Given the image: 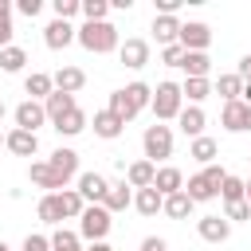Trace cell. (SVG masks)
Segmentation results:
<instances>
[{"instance_id": "cell-6", "label": "cell", "mask_w": 251, "mask_h": 251, "mask_svg": "<svg viewBox=\"0 0 251 251\" xmlns=\"http://www.w3.org/2000/svg\"><path fill=\"white\" fill-rule=\"evenodd\" d=\"M153 114H157V122H169V118H176L180 110H184V98H180V86L176 82H157V90H153Z\"/></svg>"}, {"instance_id": "cell-32", "label": "cell", "mask_w": 251, "mask_h": 251, "mask_svg": "<svg viewBox=\"0 0 251 251\" xmlns=\"http://www.w3.org/2000/svg\"><path fill=\"white\" fill-rule=\"evenodd\" d=\"M216 153H220V145H216L212 137H192V145H188V157L200 161V165H212Z\"/></svg>"}, {"instance_id": "cell-17", "label": "cell", "mask_w": 251, "mask_h": 251, "mask_svg": "<svg viewBox=\"0 0 251 251\" xmlns=\"http://www.w3.org/2000/svg\"><path fill=\"white\" fill-rule=\"evenodd\" d=\"M4 149H12L16 157H35L39 137H35V133H27V129H12V133H4Z\"/></svg>"}, {"instance_id": "cell-26", "label": "cell", "mask_w": 251, "mask_h": 251, "mask_svg": "<svg viewBox=\"0 0 251 251\" xmlns=\"http://www.w3.org/2000/svg\"><path fill=\"white\" fill-rule=\"evenodd\" d=\"M161 204H165V196H161V192H157L153 184H149V188H137V192H133V208H137L141 216H157V212H161Z\"/></svg>"}, {"instance_id": "cell-44", "label": "cell", "mask_w": 251, "mask_h": 251, "mask_svg": "<svg viewBox=\"0 0 251 251\" xmlns=\"http://www.w3.org/2000/svg\"><path fill=\"white\" fill-rule=\"evenodd\" d=\"M16 8L31 20V16H39V12H43V0H16Z\"/></svg>"}, {"instance_id": "cell-28", "label": "cell", "mask_w": 251, "mask_h": 251, "mask_svg": "<svg viewBox=\"0 0 251 251\" xmlns=\"http://www.w3.org/2000/svg\"><path fill=\"white\" fill-rule=\"evenodd\" d=\"M24 90L31 94V102H43V98L55 90V82H51V75H43V71H31V75L24 78Z\"/></svg>"}, {"instance_id": "cell-16", "label": "cell", "mask_w": 251, "mask_h": 251, "mask_svg": "<svg viewBox=\"0 0 251 251\" xmlns=\"http://www.w3.org/2000/svg\"><path fill=\"white\" fill-rule=\"evenodd\" d=\"M196 231H200V239H208V243H224V239L231 235V224H227L224 216H200V220H196Z\"/></svg>"}, {"instance_id": "cell-45", "label": "cell", "mask_w": 251, "mask_h": 251, "mask_svg": "<svg viewBox=\"0 0 251 251\" xmlns=\"http://www.w3.org/2000/svg\"><path fill=\"white\" fill-rule=\"evenodd\" d=\"M184 0H157V16H176Z\"/></svg>"}, {"instance_id": "cell-1", "label": "cell", "mask_w": 251, "mask_h": 251, "mask_svg": "<svg viewBox=\"0 0 251 251\" xmlns=\"http://www.w3.org/2000/svg\"><path fill=\"white\" fill-rule=\"evenodd\" d=\"M149 102H153V86H149V82H129V86H122V90L110 94V106H106V110L118 114L122 122H133Z\"/></svg>"}, {"instance_id": "cell-33", "label": "cell", "mask_w": 251, "mask_h": 251, "mask_svg": "<svg viewBox=\"0 0 251 251\" xmlns=\"http://www.w3.org/2000/svg\"><path fill=\"white\" fill-rule=\"evenodd\" d=\"M212 90H216L224 102H235V98L243 94V78H239V75H220V82H216Z\"/></svg>"}, {"instance_id": "cell-3", "label": "cell", "mask_w": 251, "mask_h": 251, "mask_svg": "<svg viewBox=\"0 0 251 251\" xmlns=\"http://www.w3.org/2000/svg\"><path fill=\"white\" fill-rule=\"evenodd\" d=\"M75 39H78L86 51L106 55V51L118 47V27H114L110 20H102V24H82V27H75Z\"/></svg>"}, {"instance_id": "cell-22", "label": "cell", "mask_w": 251, "mask_h": 251, "mask_svg": "<svg viewBox=\"0 0 251 251\" xmlns=\"http://www.w3.org/2000/svg\"><path fill=\"white\" fill-rule=\"evenodd\" d=\"M153 176H157V165H153V161H133V165L126 169V184H129V188H149Z\"/></svg>"}, {"instance_id": "cell-43", "label": "cell", "mask_w": 251, "mask_h": 251, "mask_svg": "<svg viewBox=\"0 0 251 251\" xmlns=\"http://www.w3.org/2000/svg\"><path fill=\"white\" fill-rule=\"evenodd\" d=\"M20 251H51V239L35 231V235H27V239H24V247H20Z\"/></svg>"}, {"instance_id": "cell-48", "label": "cell", "mask_w": 251, "mask_h": 251, "mask_svg": "<svg viewBox=\"0 0 251 251\" xmlns=\"http://www.w3.org/2000/svg\"><path fill=\"white\" fill-rule=\"evenodd\" d=\"M239 102H243V106H251V82H243V94H239Z\"/></svg>"}, {"instance_id": "cell-55", "label": "cell", "mask_w": 251, "mask_h": 251, "mask_svg": "<svg viewBox=\"0 0 251 251\" xmlns=\"http://www.w3.org/2000/svg\"><path fill=\"white\" fill-rule=\"evenodd\" d=\"M247 161H251V157H247Z\"/></svg>"}, {"instance_id": "cell-30", "label": "cell", "mask_w": 251, "mask_h": 251, "mask_svg": "<svg viewBox=\"0 0 251 251\" xmlns=\"http://www.w3.org/2000/svg\"><path fill=\"white\" fill-rule=\"evenodd\" d=\"M161 212H165L169 220H188V216H192V200H188L184 192H173V196H165Z\"/></svg>"}, {"instance_id": "cell-25", "label": "cell", "mask_w": 251, "mask_h": 251, "mask_svg": "<svg viewBox=\"0 0 251 251\" xmlns=\"http://www.w3.org/2000/svg\"><path fill=\"white\" fill-rule=\"evenodd\" d=\"M122 129H126V122H122L118 114H110V110H98V114H94V133H98V137L114 141Z\"/></svg>"}, {"instance_id": "cell-47", "label": "cell", "mask_w": 251, "mask_h": 251, "mask_svg": "<svg viewBox=\"0 0 251 251\" xmlns=\"http://www.w3.org/2000/svg\"><path fill=\"white\" fill-rule=\"evenodd\" d=\"M235 75H239L243 82H251V55H243V59H239V71H235Z\"/></svg>"}, {"instance_id": "cell-20", "label": "cell", "mask_w": 251, "mask_h": 251, "mask_svg": "<svg viewBox=\"0 0 251 251\" xmlns=\"http://www.w3.org/2000/svg\"><path fill=\"white\" fill-rule=\"evenodd\" d=\"M180 71H184L188 78H208V75H212V59H208V51H184Z\"/></svg>"}, {"instance_id": "cell-24", "label": "cell", "mask_w": 251, "mask_h": 251, "mask_svg": "<svg viewBox=\"0 0 251 251\" xmlns=\"http://www.w3.org/2000/svg\"><path fill=\"white\" fill-rule=\"evenodd\" d=\"M176 122H180V129H184L188 137H204V122H208V118H204L200 106H184V110L176 114Z\"/></svg>"}, {"instance_id": "cell-14", "label": "cell", "mask_w": 251, "mask_h": 251, "mask_svg": "<svg viewBox=\"0 0 251 251\" xmlns=\"http://www.w3.org/2000/svg\"><path fill=\"white\" fill-rule=\"evenodd\" d=\"M47 165L63 176V184H71V180L78 176V153H75V149H55V153L47 157Z\"/></svg>"}, {"instance_id": "cell-4", "label": "cell", "mask_w": 251, "mask_h": 251, "mask_svg": "<svg viewBox=\"0 0 251 251\" xmlns=\"http://www.w3.org/2000/svg\"><path fill=\"white\" fill-rule=\"evenodd\" d=\"M110 227H114V220H110V212H106L102 204H86V208H82V216H78V235H82L86 243H106Z\"/></svg>"}, {"instance_id": "cell-50", "label": "cell", "mask_w": 251, "mask_h": 251, "mask_svg": "<svg viewBox=\"0 0 251 251\" xmlns=\"http://www.w3.org/2000/svg\"><path fill=\"white\" fill-rule=\"evenodd\" d=\"M86 251H114V247H110V243H90Z\"/></svg>"}, {"instance_id": "cell-53", "label": "cell", "mask_w": 251, "mask_h": 251, "mask_svg": "<svg viewBox=\"0 0 251 251\" xmlns=\"http://www.w3.org/2000/svg\"><path fill=\"white\" fill-rule=\"evenodd\" d=\"M0 149H4V133H0Z\"/></svg>"}, {"instance_id": "cell-39", "label": "cell", "mask_w": 251, "mask_h": 251, "mask_svg": "<svg viewBox=\"0 0 251 251\" xmlns=\"http://www.w3.org/2000/svg\"><path fill=\"white\" fill-rule=\"evenodd\" d=\"M220 196H224V204H235V200H243V180L239 176H224V184H220Z\"/></svg>"}, {"instance_id": "cell-27", "label": "cell", "mask_w": 251, "mask_h": 251, "mask_svg": "<svg viewBox=\"0 0 251 251\" xmlns=\"http://www.w3.org/2000/svg\"><path fill=\"white\" fill-rule=\"evenodd\" d=\"M35 212H39V220H43V224H63V220H67V216H63V200H59V192L39 196Z\"/></svg>"}, {"instance_id": "cell-23", "label": "cell", "mask_w": 251, "mask_h": 251, "mask_svg": "<svg viewBox=\"0 0 251 251\" xmlns=\"http://www.w3.org/2000/svg\"><path fill=\"white\" fill-rule=\"evenodd\" d=\"M153 35H157L161 47L176 43V35H180V20H176V16H153Z\"/></svg>"}, {"instance_id": "cell-19", "label": "cell", "mask_w": 251, "mask_h": 251, "mask_svg": "<svg viewBox=\"0 0 251 251\" xmlns=\"http://www.w3.org/2000/svg\"><path fill=\"white\" fill-rule=\"evenodd\" d=\"M129 204H133V192H129V184H126V180H114V184L106 188V200H102V208L114 216V212H126Z\"/></svg>"}, {"instance_id": "cell-54", "label": "cell", "mask_w": 251, "mask_h": 251, "mask_svg": "<svg viewBox=\"0 0 251 251\" xmlns=\"http://www.w3.org/2000/svg\"><path fill=\"white\" fill-rule=\"evenodd\" d=\"M0 118H4V102H0Z\"/></svg>"}, {"instance_id": "cell-38", "label": "cell", "mask_w": 251, "mask_h": 251, "mask_svg": "<svg viewBox=\"0 0 251 251\" xmlns=\"http://www.w3.org/2000/svg\"><path fill=\"white\" fill-rule=\"evenodd\" d=\"M51 251H82V243H78V235H75V231L59 227V231L51 235Z\"/></svg>"}, {"instance_id": "cell-35", "label": "cell", "mask_w": 251, "mask_h": 251, "mask_svg": "<svg viewBox=\"0 0 251 251\" xmlns=\"http://www.w3.org/2000/svg\"><path fill=\"white\" fill-rule=\"evenodd\" d=\"M59 200H63V216H67V220H78V216H82V208H86V200H82L75 188H63V192H59Z\"/></svg>"}, {"instance_id": "cell-11", "label": "cell", "mask_w": 251, "mask_h": 251, "mask_svg": "<svg viewBox=\"0 0 251 251\" xmlns=\"http://www.w3.org/2000/svg\"><path fill=\"white\" fill-rule=\"evenodd\" d=\"M43 43H47L51 51H63V47L75 43V27H71L67 20H51V24L43 27Z\"/></svg>"}, {"instance_id": "cell-5", "label": "cell", "mask_w": 251, "mask_h": 251, "mask_svg": "<svg viewBox=\"0 0 251 251\" xmlns=\"http://www.w3.org/2000/svg\"><path fill=\"white\" fill-rule=\"evenodd\" d=\"M141 149H145V161H165V157H173V129L169 126H161V122H153L145 133H141Z\"/></svg>"}, {"instance_id": "cell-2", "label": "cell", "mask_w": 251, "mask_h": 251, "mask_svg": "<svg viewBox=\"0 0 251 251\" xmlns=\"http://www.w3.org/2000/svg\"><path fill=\"white\" fill-rule=\"evenodd\" d=\"M224 169L220 165H204V173H196V176H188V184L180 188L192 204H204V200H216L220 196V184H224Z\"/></svg>"}, {"instance_id": "cell-12", "label": "cell", "mask_w": 251, "mask_h": 251, "mask_svg": "<svg viewBox=\"0 0 251 251\" xmlns=\"http://www.w3.org/2000/svg\"><path fill=\"white\" fill-rule=\"evenodd\" d=\"M51 82H55V90H63V94H78V90L86 86V71H82V67H59V71L51 75Z\"/></svg>"}, {"instance_id": "cell-40", "label": "cell", "mask_w": 251, "mask_h": 251, "mask_svg": "<svg viewBox=\"0 0 251 251\" xmlns=\"http://www.w3.org/2000/svg\"><path fill=\"white\" fill-rule=\"evenodd\" d=\"M51 8H55V20H67L71 24V16H78L82 0H51Z\"/></svg>"}, {"instance_id": "cell-8", "label": "cell", "mask_w": 251, "mask_h": 251, "mask_svg": "<svg viewBox=\"0 0 251 251\" xmlns=\"http://www.w3.org/2000/svg\"><path fill=\"white\" fill-rule=\"evenodd\" d=\"M106 188H110V180L102 176V173H78V196L86 200V204H102L106 200Z\"/></svg>"}, {"instance_id": "cell-9", "label": "cell", "mask_w": 251, "mask_h": 251, "mask_svg": "<svg viewBox=\"0 0 251 251\" xmlns=\"http://www.w3.org/2000/svg\"><path fill=\"white\" fill-rule=\"evenodd\" d=\"M118 59H122L129 71H141V67L149 63V43H145V39H126V43H118Z\"/></svg>"}, {"instance_id": "cell-34", "label": "cell", "mask_w": 251, "mask_h": 251, "mask_svg": "<svg viewBox=\"0 0 251 251\" xmlns=\"http://www.w3.org/2000/svg\"><path fill=\"white\" fill-rule=\"evenodd\" d=\"M208 94H212V82H208V78H184V86H180V98H188L192 106L204 102Z\"/></svg>"}, {"instance_id": "cell-13", "label": "cell", "mask_w": 251, "mask_h": 251, "mask_svg": "<svg viewBox=\"0 0 251 251\" xmlns=\"http://www.w3.org/2000/svg\"><path fill=\"white\" fill-rule=\"evenodd\" d=\"M247 114H251V106H243V102L235 98V102H224L220 122H224V129H227V133H247Z\"/></svg>"}, {"instance_id": "cell-51", "label": "cell", "mask_w": 251, "mask_h": 251, "mask_svg": "<svg viewBox=\"0 0 251 251\" xmlns=\"http://www.w3.org/2000/svg\"><path fill=\"white\" fill-rule=\"evenodd\" d=\"M0 251H8V243H4V239H0Z\"/></svg>"}, {"instance_id": "cell-31", "label": "cell", "mask_w": 251, "mask_h": 251, "mask_svg": "<svg viewBox=\"0 0 251 251\" xmlns=\"http://www.w3.org/2000/svg\"><path fill=\"white\" fill-rule=\"evenodd\" d=\"M24 63H27V51H24V47H16V43H12V47H4V51H0V71H4V75H20V71H24Z\"/></svg>"}, {"instance_id": "cell-7", "label": "cell", "mask_w": 251, "mask_h": 251, "mask_svg": "<svg viewBox=\"0 0 251 251\" xmlns=\"http://www.w3.org/2000/svg\"><path fill=\"white\" fill-rule=\"evenodd\" d=\"M176 43H180L184 51H208V43H212V27H208V24H200V20H192V24H180V35H176Z\"/></svg>"}, {"instance_id": "cell-10", "label": "cell", "mask_w": 251, "mask_h": 251, "mask_svg": "<svg viewBox=\"0 0 251 251\" xmlns=\"http://www.w3.org/2000/svg\"><path fill=\"white\" fill-rule=\"evenodd\" d=\"M47 122V114H43V102H20L16 106V129H27V133H35L39 126Z\"/></svg>"}, {"instance_id": "cell-29", "label": "cell", "mask_w": 251, "mask_h": 251, "mask_svg": "<svg viewBox=\"0 0 251 251\" xmlns=\"http://www.w3.org/2000/svg\"><path fill=\"white\" fill-rule=\"evenodd\" d=\"M82 129H86V110H78V106L55 122V133H63V137H75V133H82Z\"/></svg>"}, {"instance_id": "cell-49", "label": "cell", "mask_w": 251, "mask_h": 251, "mask_svg": "<svg viewBox=\"0 0 251 251\" xmlns=\"http://www.w3.org/2000/svg\"><path fill=\"white\" fill-rule=\"evenodd\" d=\"M243 200H247V208H251V180H243Z\"/></svg>"}, {"instance_id": "cell-41", "label": "cell", "mask_w": 251, "mask_h": 251, "mask_svg": "<svg viewBox=\"0 0 251 251\" xmlns=\"http://www.w3.org/2000/svg\"><path fill=\"white\" fill-rule=\"evenodd\" d=\"M224 220H227V224H231V220H251V208H247V200L224 204Z\"/></svg>"}, {"instance_id": "cell-37", "label": "cell", "mask_w": 251, "mask_h": 251, "mask_svg": "<svg viewBox=\"0 0 251 251\" xmlns=\"http://www.w3.org/2000/svg\"><path fill=\"white\" fill-rule=\"evenodd\" d=\"M12 35H16V27H12V4L0 0V51L12 47Z\"/></svg>"}, {"instance_id": "cell-42", "label": "cell", "mask_w": 251, "mask_h": 251, "mask_svg": "<svg viewBox=\"0 0 251 251\" xmlns=\"http://www.w3.org/2000/svg\"><path fill=\"white\" fill-rule=\"evenodd\" d=\"M180 59H184V47H180V43H169V47L161 51V63H165V67H180Z\"/></svg>"}, {"instance_id": "cell-18", "label": "cell", "mask_w": 251, "mask_h": 251, "mask_svg": "<svg viewBox=\"0 0 251 251\" xmlns=\"http://www.w3.org/2000/svg\"><path fill=\"white\" fill-rule=\"evenodd\" d=\"M153 188H157L161 196H173V192H180V188H184V173H180V169H173V165H161V169H157V176H153Z\"/></svg>"}, {"instance_id": "cell-21", "label": "cell", "mask_w": 251, "mask_h": 251, "mask_svg": "<svg viewBox=\"0 0 251 251\" xmlns=\"http://www.w3.org/2000/svg\"><path fill=\"white\" fill-rule=\"evenodd\" d=\"M75 110V94H63V90H51L47 98H43V114L51 118V122H59L63 114H71Z\"/></svg>"}, {"instance_id": "cell-46", "label": "cell", "mask_w": 251, "mask_h": 251, "mask_svg": "<svg viewBox=\"0 0 251 251\" xmlns=\"http://www.w3.org/2000/svg\"><path fill=\"white\" fill-rule=\"evenodd\" d=\"M141 251H169V247H165L161 235H145V239H141Z\"/></svg>"}, {"instance_id": "cell-52", "label": "cell", "mask_w": 251, "mask_h": 251, "mask_svg": "<svg viewBox=\"0 0 251 251\" xmlns=\"http://www.w3.org/2000/svg\"><path fill=\"white\" fill-rule=\"evenodd\" d=\"M247 129H251V114H247Z\"/></svg>"}, {"instance_id": "cell-36", "label": "cell", "mask_w": 251, "mask_h": 251, "mask_svg": "<svg viewBox=\"0 0 251 251\" xmlns=\"http://www.w3.org/2000/svg\"><path fill=\"white\" fill-rule=\"evenodd\" d=\"M78 12L86 16V24H102V20L110 16V0H82Z\"/></svg>"}, {"instance_id": "cell-15", "label": "cell", "mask_w": 251, "mask_h": 251, "mask_svg": "<svg viewBox=\"0 0 251 251\" xmlns=\"http://www.w3.org/2000/svg\"><path fill=\"white\" fill-rule=\"evenodd\" d=\"M27 176H31V184H39V188H47V192H63V188H67V184H63V176H59L47 161H31Z\"/></svg>"}]
</instances>
